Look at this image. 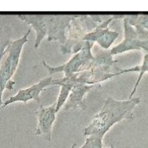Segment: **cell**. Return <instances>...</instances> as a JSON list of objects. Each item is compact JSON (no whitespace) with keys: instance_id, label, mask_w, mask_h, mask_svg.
<instances>
[{"instance_id":"6da1fadb","label":"cell","mask_w":148,"mask_h":148,"mask_svg":"<svg viewBox=\"0 0 148 148\" xmlns=\"http://www.w3.org/2000/svg\"><path fill=\"white\" fill-rule=\"evenodd\" d=\"M140 101L139 97H132L124 101L108 98L101 109L84 128L83 135L96 136L103 139L114 124L124 119L133 118L132 112Z\"/></svg>"},{"instance_id":"7a4b0ae2","label":"cell","mask_w":148,"mask_h":148,"mask_svg":"<svg viewBox=\"0 0 148 148\" xmlns=\"http://www.w3.org/2000/svg\"><path fill=\"white\" fill-rule=\"evenodd\" d=\"M31 31L29 28L20 38L10 40L0 64V107L3 103L2 96L4 90H12L15 84L12 77L17 69L23 47L28 40Z\"/></svg>"},{"instance_id":"3957f363","label":"cell","mask_w":148,"mask_h":148,"mask_svg":"<svg viewBox=\"0 0 148 148\" xmlns=\"http://www.w3.org/2000/svg\"><path fill=\"white\" fill-rule=\"evenodd\" d=\"M94 43L84 41L82 49L65 63L61 65L53 66L49 65L45 61L42 62L43 66L47 70L49 75H51L59 72H63L64 76L68 77L73 74L84 71L93 61L94 56L92 53Z\"/></svg>"},{"instance_id":"277c9868","label":"cell","mask_w":148,"mask_h":148,"mask_svg":"<svg viewBox=\"0 0 148 148\" xmlns=\"http://www.w3.org/2000/svg\"><path fill=\"white\" fill-rule=\"evenodd\" d=\"M53 79L51 76L44 77L28 87L19 90L16 94L3 102L0 107V111L9 105L16 102L26 103L29 101H34L40 105V94L46 87L52 86Z\"/></svg>"},{"instance_id":"5b68a950","label":"cell","mask_w":148,"mask_h":148,"mask_svg":"<svg viewBox=\"0 0 148 148\" xmlns=\"http://www.w3.org/2000/svg\"><path fill=\"white\" fill-rule=\"evenodd\" d=\"M123 17L124 16L122 15L110 16L95 29L87 34L83 38L82 41L97 42L104 50H108L119 36V33L110 29L108 28V25L113 20Z\"/></svg>"},{"instance_id":"8992f818","label":"cell","mask_w":148,"mask_h":148,"mask_svg":"<svg viewBox=\"0 0 148 148\" xmlns=\"http://www.w3.org/2000/svg\"><path fill=\"white\" fill-rule=\"evenodd\" d=\"M75 15H46L47 33L46 39L49 42H58L61 46L66 41L68 27Z\"/></svg>"},{"instance_id":"52a82bcc","label":"cell","mask_w":148,"mask_h":148,"mask_svg":"<svg viewBox=\"0 0 148 148\" xmlns=\"http://www.w3.org/2000/svg\"><path fill=\"white\" fill-rule=\"evenodd\" d=\"M35 112L37 116V127L35 135L43 136L46 140H51L53 125L56 120L57 112L56 110V102L47 106L39 105Z\"/></svg>"},{"instance_id":"ba28073f","label":"cell","mask_w":148,"mask_h":148,"mask_svg":"<svg viewBox=\"0 0 148 148\" xmlns=\"http://www.w3.org/2000/svg\"><path fill=\"white\" fill-rule=\"evenodd\" d=\"M123 21L124 38L122 42L110 50V53L113 56L130 50H141L142 40L139 38L135 29L128 22L125 16Z\"/></svg>"},{"instance_id":"9c48e42d","label":"cell","mask_w":148,"mask_h":148,"mask_svg":"<svg viewBox=\"0 0 148 148\" xmlns=\"http://www.w3.org/2000/svg\"><path fill=\"white\" fill-rule=\"evenodd\" d=\"M18 17L34 29L35 34L34 47L38 48L42 40L47 36L46 15L19 14Z\"/></svg>"},{"instance_id":"30bf717a","label":"cell","mask_w":148,"mask_h":148,"mask_svg":"<svg viewBox=\"0 0 148 148\" xmlns=\"http://www.w3.org/2000/svg\"><path fill=\"white\" fill-rule=\"evenodd\" d=\"M77 83L76 74L62 78L53 79L52 85L60 87V92L56 102V110L58 112L63 107L73 86Z\"/></svg>"},{"instance_id":"8fae6325","label":"cell","mask_w":148,"mask_h":148,"mask_svg":"<svg viewBox=\"0 0 148 148\" xmlns=\"http://www.w3.org/2000/svg\"><path fill=\"white\" fill-rule=\"evenodd\" d=\"M95 85H88L82 83H76L72 88L70 94L64 106V110L84 108L83 98Z\"/></svg>"},{"instance_id":"7c38bea8","label":"cell","mask_w":148,"mask_h":148,"mask_svg":"<svg viewBox=\"0 0 148 148\" xmlns=\"http://www.w3.org/2000/svg\"><path fill=\"white\" fill-rule=\"evenodd\" d=\"M125 18L134 27L140 39L148 40V14L125 16Z\"/></svg>"},{"instance_id":"4fadbf2b","label":"cell","mask_w":148,"mask_h":148,"mask_svg":"<svg viewBox=\"0 0 148 148\" xmlns=\"http://www.w3.org/2000/svg\"><path fill=\"white\" fill-rule=\"evenodd\" d=\"M102 138L96 136H89L80 148H102Z\"/></svg>"},{"instance_id":"5bb4252c","label":"cell","mask_w":148,"mask_h":148,"mask_svg":"<svg viewBox=\"0 0 148 148\" xmlns=\"http://www.w3.org/2000/svg\"><path fill=\"white\" fill-rule=\"evenodd\" d=\"M76 143H74V144H73L72 146H71V148H75V146H76Z\"/></svg>"},{"instance_id":"9a60e30c","label":"cell","mask_w":148,"mask_h":148,"mask_svg":"<svg viewBox=\"0 0 148 148\" xmlns=\"http://www.w3.org/2000/svg\"><path fill=\"white\" fill-rule=\"evenodd\" d=\"M111 148H113V147H112H112H111Z\"/></svg>"}]
</instances>
